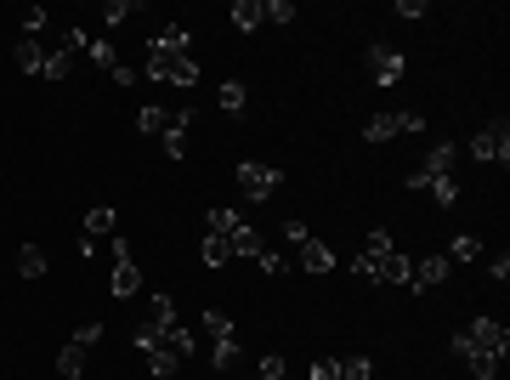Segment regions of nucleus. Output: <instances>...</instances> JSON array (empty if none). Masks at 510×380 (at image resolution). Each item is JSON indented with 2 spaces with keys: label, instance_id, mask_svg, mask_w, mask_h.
<instances>
[{
  "label": "nucleus",
  "instance_id": "obj_23",
  "mask_svg": "<svg viewBox=\"0 0 510 380\" xmlns=\"http://www.w3.org/2000/svg\"><path fill=\"white\" fill-rule=\"evenodd\" d=\"M45 267H52V255H45L40 245H23L18 250V272H23V279H45Z\"/></svg>",
  "mask_w": 510,
  "mask_h": 380
},
{
  "label": "nucleus",
  "instance_id": "obj_32",
  "mask_svg": "<svg viewBox=\"0 0 510 380\" xmlns=\"http://www.w3.org/2000/svg\"><path fill=\"white\" fill-rule=\"evenodd\" d=\"M205 329H210L215 341H233V318H227L222 307H205Z\"/></svg>",
  "mask_w": 510,
  "mask_h": 380
},
{
  "label": "nucleus",
  "instance_id": "obj_44",
  "mask_svg": "<svg viewBox=\"0 0 510 380\" xmlns=\"http://www.w3.org/2000/svg\"><path fill=\"white\" fill-rule=\"evenodd\" d=\"M284 380H289V375H284Z\"/></svg>",
  "mask_w": 510,
  "mask_h": 380
},
{
  "label": "nucleus",
  "instance_id": "obj_12",
  "mask_svg": "<svg viewBox=\"0 0 510 380\" xmlns=\"http://www.w3.org/2000/svg\"><path fill=\"white\" fill-rule=\"evenodd\" d=\"M385 250H392V233H385V227H375V233L363 239V250H358V262H352V272H358V279H368V272H375V262H380Z\"/></svg>",
  "mask_w": 510,
  "mask_h": 380
},
{
  "label": "nucleus",
  "instance_id": "obj_18",
  "mask_svg": "<svg viewBox=\"0 0 510 380\" xmlns=\"http://www.w3.org/2000/svg\"><path fill=\"white\" fill-rule=\"evenodd\" d=\"M227 250H233V255H244V262H255V255H261V250H267V239H261V233H255V227H250V222H244V227H239V233H233V239H227Z\"/></svg>",
  "mask_w": 510,
  "mask_h": 380
},
{
  "label": "nucleus",
  "instance_id": "obj_40",
  "mask_svg": "<svg viewBox=\"0 0 510 380\" xmlns=\"http://www.w3.org/2000/svg\"><path fill=\"white\" fill-rule=\"evenodd\" d=\"M233 358H239V341H215V352H210L215 369H233Z\"/></svg>",
  "mask_w": 510,
  "mask_h": 380
},
{
  "label": "nucleus",
  "instance_id": "obj_6",
  "mask_svg": "<svg viewBox=\"0 0 510 380\" xmlns=\"http://www.w3.org/2000/svg\"><path fill=\"white\" fill-rule=\"evenodd\" d=\"M471 159H482V165H493V159L505 165V159H510V119H505V114L488 119V125L471 136Z\"/></svg>",
  "mask_w": 510,
  "mask_h": 380
},
{
  "label": "nucleus",
  "instance_id": "obj_5",
  "mask_svg": "<svg viewBox=\"0 0 510 380\" xmlns=\"http://www.w3.org/2000/svg\"><path fill=\"white\" fill-rule=\"evenodd\" d=\"M278 188H284V171H278V165H261V159L239 165V193L244 199H272Z\"/></svg>",
  "mask_w": 510,
  "mask_h": 380
},
{
  "label": "nucleus",
  "instance_id": "obj_39",
  "mask_svg": "<svg viewBox=\"0 0 510 380\" xmlns=\"http://www.w3.org/2000/svg\"><path fill=\"white\" fill-rule=\"evenodd\" d=\"M45 23H52V18H45V6H28V12H23V35H28V40H40Z\"/></svg>",
  "mask_w": 510,
  "mask_h": 380
},
{
  "label": "nucleus",
  "instance_id": "obj_34",
  "mask_svg": "<svg viewBox=\"0 0 510 380\" xmlns=\"http://www.w3.org/2000/svg\"><path fill=\"white\" fill-rule=\"evenodd\" d=\"M284 375H289V363H284V352H267V358L255 363V380H284Z\"/></svg>",
  "mask_w": 510,
  "mask_h": 380
},
{
  "label": "nucleus",
  "instance_id": "obj_16",
  "mask_svg": "<svg viewBox=\"0 0 510 380\" xmlns=\"http://www.w3.org/2000/svg\"><path fill=\"white\" fill-rule=\"evenodd\" d=\"M12 63H18L23 74H45V45L23 35V40H18V52H12Z\"/></svg>",
  "mask_w": 510,
  "mask_h": 380
},
{
  "label": "nucleus",
  "instance_id": "obj_42",
  "mask_svg": "<svg viewBox=\"0 0 510 380\" xmlns=\"http://www.w3.org/2000/svg\"><path fill=\"white\" fill-rule=\"evenodd\" d=\"M488 279H493V284H505V279H510V255H505V250L488 262Z\"/></svg>",
  "mask_w": 510,
  "mask_h": 380
},
{
  "label": "nucleus",
  "instance_id": "obj_7",
  "mask_svg": "<svg viewBox=\"0 0 510 380\" xmlns=\"http://www.w3.org/2000/svg\"><path fill=\"white\" fill-rule=\"evenodd\" d=\"M414 136V131H425V119L420 114H409V109H392V114H375V119H368V125H363V136H368V142H392V136Z\"/></svg>",
  "mask_w": 510,
  "mask_h": 380
},
{
  "label": "nucleus",
  "instance_id": "obj_29",
  "mask_svg": "<svg viewBox=\"0 0 510 380\" xmlns=\"http://www.w3.org/2000/svg\"><path fill=\"white\" fill-rule=\"evenodd\" d=\"M131 18H136L131 0H108V6H102V28H125Z\"/></svg>",
  "mask_w": 510,
  "mask_h": 380
},
{
  "label": "nucleus",
  "instance_id": "obj_9",
  "mask_svg": "<svg viewBox=\"0 0 510 380\" xmlns=\"http://www.w3.org/2000/svg\"><path fill=\"white\" fill-rule=\"evenodd\" d=\"M136 290H142V272H136L131 255H119V262L108 267V295H114V301H131Z\"/></svg>",
  "mask_w": 510,
  "mask_h": 380
},
{
  "label": "nucleus",
  "instance_id": "obj_11",
  "mask_svg": "<svg viewBox=\"0 0 510 380\" xmlns=\"http://www.w3.org/2000/svg\"><path fill=\"white\" fill-rule=\"evenodd\" d=\"M409 267H414V262L392 245V250H385L380 262H375V272H368V279H375V284H409Z\"/></svg>",
  "mask_w": 510,
  "mask_h": 380
},
{
  "label": "nucleus",
  "instance_id": "obj_31",
  "mask_svg": "<svg viewBox=\"0 0 510 380\" xmlns=\"http://www.w3.org/2000/svg\"><path fill=\"white\" fill-rule=\"evenodd\" d=\"M454 358H465L476 380H493V375H499V358H488V352H454Z\"/></svg>",
  "mask_w": 510,
  "mask_h": 380
},
{
  "label": "nucleus",
  "instance_id": "obj_33",
  "mask_svg": "<svg viewBox=\"0 0 510 380\" xmlns=\"http://www.w3.org/2000/svg\"><path fill=\"white\" fill-rule=\"evenodd\" d=\"M295 23V0H261V23Z\"/></svg>",
  "mask_w": 510,
  "mask_h": 380
},
{
  "label": "nucleus",
  "instance_id": "obj_41",
  "mask_svg": "<svg viewBox=\"0 0 510 380\" xmlns=\"http://www.w3.org/2000/svg\"><path fill=\"white\" fill-rule=\"evenodd\" d=\"M284 239H289V245H306V239H312V227H306L301 216H289V222H284Z\"/></svg>",
  "mask_w": 510,
  "mask_h": 380
},
{
  "label": "nucleus",
  "instance_id": "obj_38",
  "mask_svg": "<svg viewBox=\"0 0 510 380\" xmlns=\"http://www.w3.org/2000/svg\"><path fill=\"white\" fill-rule=\"evenodd\" d=\"M306 380H340V358H312Z\"/></svg>",
  "mask_w": 510,
  "mask_h": 380
},
{
  "label": "nucleus",
  "instance_id": "obj_35",
  "mask_svg": "<svg viewBox=\"0 0 510 380\" xmlns=\"http://www.w3.org/2000/svg\"><path fill=\"white\" fill-rule=\"evenodd\" d=\"M85 52H91V63H102L108 74L119 69V57H114V45H108V40H85Z\"/></svg>",
  "mask_w": 510,
  "mask_h": 380
},
{
  "label": "nucleus",
  "instance_id": "obj_13",
  "mask_svg": "<svg viewBox=\"0 0 510 380\" xmlns=\"http://www.w3.org/2000/svg\"><path fill=\"white\" fill-rule=\"evenodd\" d=\"M409 188L431 193L437 205H454V199H459V182H454V176H420V171H409Z\"/></svg>",
  "mask_w": 510,
  "mask_h": 380
},
{
  "label": "nucleus",
  "instance_id": "obj_28",
  "mask_svg": "<svg viewBox=\"0 0 510 380\" xmlns=\"http://www.w3.org/2000/svg\"><path fill=\"white\" fill-rule=\"evenodd\" d=\"M442 255H448V262H476V255H482V239H471V233H459V239H454V245H448Z\"/></svg>",
  "mask_w": 510,
  "mask_h": 380
},
{
  "label": "nucleus",
  "instance_id": "obj_17",
  "mask_svg": "<svg viewBox=\"0 0 510 380\" xmlns=\"http://www.w3.org/2000/svg\"><path fill=\"white\" fill-rule=\"evenodd\" d=\"M420 176H454V142H437L425 154V165H414Z\"/></svg>",
  "mask_w": 510,
  "mask_h": 380
},
{
  "label": "nucleus",
  "instance_id": "obj_30",
  "mask_svg": "<svg viewBox=\"0 0 510 380\" xmlns=\"http://www.w3.org/2000/svg\"><path fill=\"white\" fill-rule=\"evenodd\" d=\"M159 148H165V159H182V154H188V125H170L159 136Z\"/></svg>",
  "mask_w": 510,
  "mask_h": 380
},
{
  "label": "nucleus",
  "instance_id": "obj_15",
  "mask_svg": "<svg viewBox=\"0 0 510 380\" xmlns=\"http://www.w3.org/2000/svg\"><path fill=\"white\" fill-rule=\"evenodd\" d=\"M74 57H80V45H57V52H45V80H69L74 74Z\"/></svg>",
  "mask_w": 510,
  "mask_h": 380
},
{
  "label": "nucleus",
  "instance_id": "obj_2",
  "mask_svg": "<svg viewBox=\"0 0 510 380\" xmlns=\"http://www.w3.org/2000/svg\"><path fill=\"white\" fill-rule=\"evenodd\" d=\"M454 352H488V358H499V363H505L510 336H505L499 318H476L471 329H459V336H454Z\"/></svg>",
  "mask_w": 510,
  "mask_h": 380
},
{
  "label": "nucleus",
  "instance_id": "obj_24",
  "mask_svg": "<svg viewBox=\"0 0 510 380\" xmlns=\"http://www.w3.org/2000/svg\"><path fill=\"white\" fill-rule=\"evenodd\" d=\"M227 18H233V28L255 35V28H261V0H233V12H227Z\"/></svg>",
  "mask_w": 510,
  "mask_h": 380
},
{
  "label": "nucleus",
  "instance_id": "obj_20",
  "mask_svg": "<svg viewBox=\"0 0 510 380\" xmlns=\"http://www.w3.org/2000/svg\"><path fill=\"white\" fill-rule=\"evenodd\" d=\"M301 267L306 272H335V250L318 245V239H306V245H301Z\"/></svg>",
  "mask_w": 510,
  "mask_h": 380
},
{
  "label": "nucleus",
  "instance_id": "obj_19",
  "mask_svg": "<svg viewBox=\"0 0 510 380\" xmlns=\"http://www.w3.org/2000/svg\"><path fill=\"white\" fill-rule=\"evenodd\" d=\"M114 205H91V216H85V239H97V245H102V239H114Z\"/></svg>",
  "mask_w": 510,
  "mask_h": 380
},
{
  "label": "nucleus",
  "instance_id": "obj_3",
  "mask_svg": "<svg viewBox=\"0 0 510 380\" xmlns=\"http://www.w3.org/2000/svg\"><path fill=\"white\" fill-rule=\"evenodd\" d=\"M131 346H136V352L148 358V375H159V380L182 369L176 346H170V341H165V336H159V329H153V324H136V329H131Z\"/></svg>",
  "mask_w": 510,
  "mask_h": 380
},
{
  "label": "nucleus",
  "instance_id": "obj_21",
  "mask_svg": "<svg viewBox=\"0 0 510 380\" xmlns=\"http://www.w3.org/2000/svg\"><path fill=\"white\" fill-rule=\"evenodd\" d=\"M148 324H153V329H176V324H182L176 301H170V295H153V301H148Z\"/></svg>",
  "mask_w": 510,
  "mask_h": 380
},
{
  "label": "nucleus",
  "instance_id": "obj_26",
  "mask_svg": "<svg viewBox=\"0 0 510 380\" xmlns=\"http://www.w3.org/2000/svg\"><path fill=\"white\" fill-rule=\"evenodd\" d=\"M239 227H244L239 210H227V205H222V210H210V233H215V239H233Z\"/></svg>",
  "mask_w": 510,
  "mask_h": 380
},
{
  "label": "nucleus",
  "instance_id": "obj_14",
  "mask_svg": "<svg viewBox=\"0 0 510 380\" xmlns=\"http://www.w3.org/2000/svg\"><path fill=\"white\" fill-rule=\"evenodd\" d=\"M170 125H176V119H170V102H142V109H136V131L142 136H165Z\"/></svg>",
  "mask_w": 510,
  "mask_h": 380
},
{
  "label": "nucleus",
  "instance_id": "obj_43",
  "mask_svg": "<svg viewBox=\"0 0 510 380\" xmlns=\"http://www.w3.org/2000/svg\"><path fill=\"white\" fill-rule=\"evenodd\" d=\"M397 18H425V0H397Z\"/></svg>",
  "mask_w": 510,
  "mask_h": 380
},
{
  "label": "nucleus",
  "instance_id": "obj_1",
  "mask_svg": "<svg viewBox=\"0 0 510 380\" xmlns=\"http://www.w3.org/2000/svg\"><path fill=\"white\" fill-rule=\"evenodd\" d=\"M148 80L193 91V85H198V63H193L188 52H170V45H159V40H153V45H148Z\"/></svg>",
  "mask_w": 510,
  "mask_h": 380
},
{
  "label": "nucleus",
  "instance_id": "obj_25",
  "mask_svg": "<svg viewBox=\"0 0 510 380\" xmlns=\"http://www.w3.org/2000/svg\"><path fill=\"white\" fill-rule=\"evenodd\" d=\"M198 262H205V267H227V262H233V250H227V239L205 233V245H198Z\"/></svg>",
  "mask_w": 510,
  "mask_h": 380
},
{
  "label": "nucleus",
  "instance_id": "obj_27",
  "mask_svg": "<svg viewBox=\"0 0 510 380\" xmlns=\"http://www.w3.org/2000/svg\"><path fill=\"white\" fill-rule=\"evenodd\" d=\"M153 40H159V45H170V52H188V57H193V35H188L182 23H165V28H159Z\"/></svg>",
  "mask_w": 510,
  "mask_h": 380
},
{
  "label": "nucleus",
  "instance_id": "obj_10",
  "mask_svg": "<svg viewBox=\"0 0 510 380\" xmlns=\"http://www.w3.org/2000/svg\"><path fill=\"white\" fill-rule=\"evenodd\" d=\"M448 267H454L448 255H425V262L409 267V284H414V290H437V284L448 279Z\"/></svg>",
  "mask_w": 510,
  "mask_h": 380
},
{
  "label": "nucleus",
  "instance_id": "obj_37",
  "mask_svg": "<svg viewBox=\"0 0 510 380\" xmlns=\"http://www.w3.org/2000/svg\"><path fill=\"white\" fill-rule=\"evenodd\" d=\"M368 375H375L368 358H340V380H368Z\"/></svg>",
  "mask_w": 510,
  "mask_h": 380
},
{
  "label": "nucleus",
  "instance_id": "obj_4",
  "mask_svg": "<svg viewBox=\"0 0 510 380\" xmlns=\"http://www.w3.org/2000/svg\"><path fill=\"white\" fill-rule=\"evenodd\" d=\"M97 341H102V329H97V324L74 329V336H69V346L57 352V380H80V375H85V352H91Z\"/></svg>",
  "mask_w": 510,
  "mask_h": 380
},
{
  "label": "nucleus",
  "instance_id": "obj_36",
  "mask_svg": "<svg viewBox=\"0 0 510 380\" xmlns=\"http://www.w3.org/2000/svg\"><path fill=\"white\" fill-rule=\"evenodd\" d=\"M255 267L267 272V279H284V272H289V262H284L278 250H261V255H255Z\"/></svg>",
  "mask_w": 510,
  "mask_h": 380
},
{
  "label": "nucleus",
  "instance_id": "obj_8",
  "mask_svg": "<svg viewBox=\"0 0 510 380\" xmlns=\"http://www.w3.org/2000/svg\"><path fill=\"white\" fill-rule=\"evenodd\" d=\"M363 63H368V80H375V85H397V80H403V57H397L392 45H368Z\"/></svg>",
  "mask_w": 510,
  "mask_h": 380
},
{
  "label": "nucleus",
  "instance_id": "obj_22",
  "mask_svg": "<svg viewBox=\"0 0 510 380\" xmlns=\"http://www.w3.org/2000/svg\"><path fill=\"white\" fill-rule=\"evenodd\" d=\"M215 102L227 109V119L244 114V102H250V91H244V80H222V91H215Z\"/></svg>",
  "mask_w": 510,
  "mask_h": 380
}]
</instances>
